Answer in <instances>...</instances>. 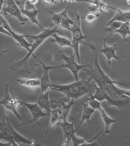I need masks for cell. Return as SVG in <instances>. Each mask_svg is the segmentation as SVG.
Segmentation results:
<instances>
[{
	"label": "cell",
	"instance_id": "cell-1",
	"mask_svg": "<svg viewBox=\"0 0 130 146\" xmlns=\"http://www.w3.org/2000/svg\"><path fill=\"white\" fill-rule=\"evenodd\" d=\"M86 45L89 46L91 51L92 63L83 70L100 89L108 96H111L118 90L119 87L117 85H125L130 87V85L112 79L108 74L105 73L99 62L100 50H98V48L93 44L86 42Z\"/></svg>",
	"mask_w": 130,
	"mask_h": 146
},
{
	"label": "cell",
	"instance_id": "cell-2",
	"mask_svg": "<svg viewBox=\"0 0 130 146\" xmlns=\"http://www.w3.org/2000/svg\"><path fill=\"white\" fill-rule=\"evenodd\" d=\"M91 79L85 74H83L81 80L66 85H58L52 83L51 90L61 92L66 96L68 100H77L83 96L93 93L94 85L90 84Z\"/></svg>",
	"mask_w": 130,
	"mask_h": 146
},
{
	"label": "cell",
	"instance_id": "cell-3",
	"mask_svg": "<svg viewBox=\"0 0 130 146\" xmlns=\"http://www.w3.org/2000/svg\"><path fill=\"white\" fill-rule=\"evenodd\" d=\"M52 26L48 29H42V32L40 33L39 34L36 35H24V37L26 38H31L33 39V42L32 44V46L31 47L30 50L27 52L26 56L22 58V59L20 60L19 61L16 62L15 63H14L11 66H10V70L13 72L17 70L18 69L20 68L21 67H23L24 68H26L29 71L30 70L29 69L28 66V62L29 58L31 57H34L35 58L36 57L34 55V51H35L38 48H39V46H41L43 42L46 40L48 39V38L52 36L53 34L55 33H57L59 34H63V33H61L58 29V27L56 26L54 28H51Z\"/></svg>",
	"mask_w": 130,
	"mask_h": 146
},
{
	"label": "cell",
	"instance_id": "cell-4",
	"mask_svg": "<svg viewBox=\"0 0 130 146\" xmlns=\"http://www.w3.org/2000/svg\"><path fill=\"white\" fill-rule=\"evenodd\" d=\"M71 34H72V48L76 57L77 59L79 64H81V56L79 52V45L86 44L85 42L87 36L83 34L81 27V15L78 13L75 14L74 24L71 27Z\"/></svg>",
	"mask_w": 130,
	"mask_h": 146
},
{
	"label": "cell",
	"instance_id": "cell-5",
	"mask_svg": "<svg viewBox=\"0 0 130 146\" xmlns=\"http://www.w3.org/2000/svg\"><path fill=\"white\" fill-rule=\"evenodd\" d=\"M75 57L76 56L74 53H71L70 56H67L62 51H61L57 55V59L59 61H63L64 62V64L59 66H51V69L53 70L57 68H67L72 73L75 81H78L79 80V72L85 68L87 67L89 64L81 65L78 64L76 61Z\"/></svg>",
	"mask_w": 130,
	"mask_h": 146
},
{
	"label": "cell",
	"instance_id": "cell-6",
	"mask_svg": "<svg viewBox=\"0 0 130 146\" xmlns=\"http://www.w3.org/2000/svg\"><path fill=\"white\" fill-rule=\"evenodd\" d=\"M74 123V119L73 118L71 122L67 120L57 122V124L63 129L64 135V142L63 145V146H69L71 141L73 146H82L86 141V140L84 138L79 137L77 135Z\"/></svg>",
	"mask_w": 130,
	"mask_h": 146
},
{
	"label": "cell",
	"instance_id": "cell-7",
	"mask_svg": "<svg viewBox=\"0 0 130 146\" xmlns=\"http://www.w3.org/2000/svg\"><path fill=\"white\" fill-rule=\"evenodd\" d=\"M0 105H3L5 107V110L12 112L18 119L22 120V118L17 111V108L22 105V102L16 98L12 97L9 91V84L5 85L3 96L0 102Z\"/></svg>",
	"mask_w": 130,
	"mask_h": 146
},
{
	"label": "cell",
	"instance_id": "cell-8",
	"mask_svg": "<svg viewBox=\"0 0 130 146\" xmlns=\"http://www.w3.org/2000/svg\"><path fill=\"white\" fill-rule=\"evenodd\" d=\"M93 85L95 92L94 94L92 93L90 94V97L95 99L101 102L106 101L110 105L120 109L128 107L130 105V99L121 101L115 100L109 97L104 91L100 89L95 82H94Z\"/></svg>",
	"mask_w": 130,
	"mask_h": 146
},
{
	"label": "cell",
	"instance_id": "cell-9",
	"mask_svg": "<svg viewBox=\"0 0 130 146\" xmlns=\"http://www.w3.org/2000/svg\"><path fill=\"white\" fill-rule=\"evenodd\" d=\"M70 4V3L69 2L66 5L65 9L63 11L59 13L49 11V13L52 15V17L50 20L53 21L56 26L69 31L71 30L72 26L74 24V20L70 19L68 15Z\"/></svg>",
	"mask_w": 130,
	"mask_h": 146
},
{
	"label": "cell",
	"instance_id": "cell-10",
	"mask_svg": "<svg viewBox=\"0 0 130 146\" xmlns=\"http://www.w3.org/2000/svg\"><path fill=\"white\" fill-rule=\"evenodd\" d=\"M7 110H5L3 112V118L2 120L5 123V126L9 131L13 141L16 143H17L19 146L21 144L34 146H40V144L39 145L38 144L36 143L34 140H29L28 139L24 137L15 129V128L12 126L11 124L10 123L9 115L7 114Z\"/></svg>",
	"mask_w": 130,
	"mask_h": 146
},
{
	"label": "cell",
	"instance_id": "cell-11",
	"mask_svg": "<svg viewBox=\"0 0 130 146\" xmlns=\"http://www.w3.org/2000/svg\"><path fill=\"white\" fill-rule=\"evenodd\" d=\"M6 4L1 9V14L3 13L9 14L10 16L15 18L18 20L20 25H24L28 19L22 16L19 5H18L15 0H5Z\"/></svg>",
	"mask_w": 130,
	"mask_h": 146
},
{
	"label": "cell",
	"instance_id": "cell-12",
	"mask_svg": "<svg viewBox=\"0 0 130 146\" xmlns=\"http://www.w3.org/2000/svg\"><path fill=\"white\" fill-rule=\"evenodd\" d=\"M1 26L4 27L5 29L9 31L11 34V37L15 41L17 42V44L20 47V48H24L26 49L28 52L30 50L32 44H30L26 40V37L24 35L20 34L15 33L12 30L11 27H10L9 23L7 20L5 18L2 14H1Z\"/></svg>",
	"mask_w": 130,
	"mask_h": 146
},
{
	"label": "cell",
	"instance_id": "cell-13",
	"mask_svg": "<svg viewBox=\"0 0 130 146\" xmlns=\"http://www.w3.org/2000/svg\"><path fill=\"white\" fill-rule=\"evenodd\" d=\"M22 102V105H24L28 110L29 111L31 115L32 116V119L28 121V122L24 123V124H20L16 126V127H22L24 125H28L33 123H35L36 124L39 125V123L38 120L39 119H41V118L44 117H48V114L46 112L44 111L41 108L39 105L36 103H29L26 102Z\"/></svg>",
	"mask_w": 130,
	"mask_h": 146
},
{
	"label": "cell",
	"instance_id": "cell-14",
	"mask_svg": "<svg viewBox=\"0 0 130 146\" xmlns=\"http://www.w3.org/2000/svg\"><path fill=\"white\" fill-rule=\"evenodd\" d=\"M118 49L116 44L111 46H108L107 44L105 38L103 39V47L100 49V52L102 53L106 58L107 61V73L109 74V70L112 67V60L115 59L118 60V57L116 54V51Z\"/></svg>",
	"mask_w": 130,
	"mask_h": 146
},
{
	"label": "cell",
	"instance_id": "cell-15",
	"mask_svg": "<svg viewBox=\"0 0 130 146\" xmlns=\"http://www.w3.org/2000/svg\"><path fill=\"white\" fill-rule=\"evenodd\" d=\"M44 68V72L42 77L40 78L41 81V93H44L48 90H51L52 83L49 78V70H51L50 66H46L42 61H39Z\"/></svg>",
	"mask_w": 130,
	"mask_h": 146
},
{
	"label": "cell",
	"instance_id": "cell-16",
	"mask_svg": "<svg viewBox=\"0 0 130 146\" xmlns=\"http://www.w3.org/2000/svg\"><path fill=\"white\" fill-rule=\"evenodd\" d=\"M59 101L61 106V112L59 116V120L61 121H67L71 108L76 104V102L74 99L69 100L67 98L60 99Z\"/></svg>",
	"mask_w": 130,
	"mask_h": 146
},
{
	"label": "cell",
	"instance_id": "cell-17",
	"mask_svg": "<svg viewBox=\"0 0 130 146\" xmlns=\"http://www.w3.org/2000/svg\"><path fill=\"white\" fill-rule=\"evenodd\" d=\"M95 110H96L88 105L86 102L84 103H83L82 116L79 124H78V127L75 129L76 132L79 129V128L81 127V125L84 123H86V124H87L88 126L91 123L92 116L95 113Z\"/></svg>",
	"mask_w": 130,
	"mask_h": 146
},
{
	"label": "cell",
	"instance_id": "cell-18",
	"mask_svg": "<svg viewBox=\"0 0 130 146\" xmlns=\"http://www.w3.org/2000/svg\"><path fill=\"white\" fill-rule=\"evenodd\" d=\"M50 90H48L44 93H41L37 101V103L39 106L48 114L49 118L52 111L51 101L49 100V97Z\"/></svg>",
	"mask_w": 130,
	"mask_h": 146
},
{
	"label": "cell",
	"instance_id": "cell-19",
	"mask_svg": "<svg viewBox=\"0 0 130 146\" xmlns=\"http://www.w3.org/2000/svg\"><path fill=\"white\" fill-rule=\"evenodd\" d=\"M16 2L18 4V5H19L22 15L26 16L33 24H35L38 27L41 28L42 30L44 29V27L41 25L38 20V15L40 10H38V9L35 10H26L25 9H24V7L22 5L21 3L19 2L18 0H17Z\"/></svg>",
	"mask_w": 130,
	"mask_h": 146
},
{
	"label": "cell",
	"instance_id": "cell-20",
	"mask_svg": "<svg viewBox=\"0 0 130 146\" xmlns=\"http://www.w3.org/2000/svg\"><path fill=\"white\" fill-rule=\"evenodd\" d=\"M98 111L100 112V115L104 123L105 133L109 134L112 131V125L117 123V121L110 117L102 107L98 109Z\"/></svg>",
	"mask_w": 130,
	"mask_h": 146
},
{
	"label": "cell",
	"instance_id": "cell-21",
	"mask_svg": "<svg viewBox=\"0 0 130 146\" xmlns=\"http://www.w3.org/2000/svg\"><path fill=\"white\" fill-rule=\"evenodd\" d=\"M115 11V15L107 23L106 26L114 21L130 23V10H122L117 8Z\"/></svg>",
	"mask_w": 130,
	"mask_h": 146
},
{
	"label": "cell",
	"instance_id": "cell-22",
	"mask_svg": "<svg viewBox=\"0 0 130 146\" xmlns=\"http://www.w3.org/2000/svg\"><path fill=\"white\" fill-rule=\"evenodd\" d=\"M76 2H83L91 3V5H95L98 7L101 10V12L103 13L105 11H107L109 9L116 11L117 8L111 7L105 3L102 0H76Z\"/></svg>",
	"mask_w": 130,
	"mask_h": 146
},
{
	"label": "cell",
	"instance_id": "cell-23",
	"mask_svg": "<svg viewBox=\"0 0 130 146\" xmlns=\"http://www.w3.org/2000/svg\"><path fill=\"white\" fill-rule=\"evenodd\" d=\"M17 81L20 85L30 88H35L41 86L40 79L37 78H20Z\"/></svg>",
	"mask_w": 130,
	"mask_h": 146
},
{
	"label": "cell",
	"instance_id": "cell-24",
	"mask_svg": "<svg viewBox=\"0 0 130 146\" xmlns=\"http://www.w3.org/2000/svg\"><path fill=\"white\" fill-rule=\"evenodd\" d=\"M53 39L51 40V42L52 43L56 42L57 44H59L60 48V49L61 50L63 47L70 46L72 48V44L71 40L67 38L64 36H59L57 34V33H55L52 35Z\"/></svg>",
	"mask_w": 130,
	"mask_h": 146
},
{
	"label": "cell",
	"instance_id": "cell-25",
	"mask_svg": "<svg viewBox=\"0 0 130 146\" xmlns=\"http://www.w3.org/2000/svg\"><path fill=\"white\" fill-rule=\"evenodd\" d=\"M59 112H58L56 109H52L50 115L48 119V130L46 131V133L44 134V136L43 138L44 139L47 136L48 133L49 132L51 128L54 127L56 124H57V122L59 120Z\"/></svg>",
	"mask_w": 130,
	"mask_h": 146
},
{
	"label": "cell",
	"instance_id": "cell-26",
	"mask_svg": "<svg viewBox=\"0 0 130 146\" xmlns=\"http://www.w3.org/2000/svg\"><path fill=\"white\" fill-rule=\"evenodd\" d=\"M114 33H118L120 34L122 37L123 42H126L128 41L127 38L128 35L130 36V24L129 22L123 23L120 27L115 31L113 34Z\"/></svg>",
	"mask_w": 130,
	"mask_h": 146
},
{
	"label": "cell",
	"instance_id": "cell-27",
	"mask_svg": "<svg viewBox=\"0 0 130 146\" xmlns=\"http://www.w3.org/2000/svg\"><path fill=\"white\" fill-rule=\"evenodd\" d=\"M123 23L120 21H114L109 25H107V27L105 29V31L110 34V35H112L113 33L115 31L119 29Z\"/></svg>",
	"mask_w": 130,
	"mask_h": 146
},
{
	"label": "cell",
	"instance_id": "cell-28",
	"mask_svg": "<svg viewBox=\"0 0 130 146\" xmlns=\"http://www.w3.org/2000/svg\"><path fill=\"white\" fill-rule=\"evenodd\" d=\"M99 16H100V15L98 14L90 13L86 15L85 19L88 22L90 23L94 21L95 19H96Z\"/></svg>",
	"mask_w": 130,
	"mask_h": 146
},
{
	"label": "cell",
	"instance_id": "cell-29",
	"mask_svg": "<svg viewBox=\"0 0 130 146\" xmlns=\"http://www.w3.org/2000/svg\"><path fill=\"white\" fill-rule=\"evenodd\" d=\"M0 32L3 33V34H5L7 36H10L11 37V34L10 33H9L8 31H7V29H5L4 27H3L2 26H1V29H0Z\"/></svg>",
	"mask_w": 130,
	"mask_h": 146
},
{
	"label": "cell",
	"instance_id": "cell-30",
	"mask_svg": "<svg viewBox=\"0 0 130 146\" xmlns=\"http://www.w3.org/2000/svg\"><path fill=\"white\" fill-rule=\"evenodd\" d=\"M43 1H44V2H46V3L50 4V5L57 3V0H43Z\"/></svg>",
	"mask_w": 130,
	"mask_h": 146
},
{
	"label": "cell",
	"instance_id": "cell-31",
	"mask_svg": "<svg viewBox=\"0 0 130 146\" xmlns=\"http://www.w3.org/2000/svg\"><path fill=\"white\" fill-rule=\"evenodd\" d=\"M28 2H30V3H32V4H34L35 5H36L37 3L39 2V0H27Z\"/></svg>",
	"mask_w": 130,
	"mask_h": 146
},
{
	"label": "cell",
	"instance_id": "cell-32",
	"mask_svg": "<svg viewBox=\"0 0 130 146\" xmlns=\"http://www.w3.org/2000/svg\"><path fill=\"white\" fill-rule=\"evenodd\" d=\"M0 145H1V146H12V145L10 143H8V142H7L6 143H3L2 142H1Z\"/></svg>",
	"mask_w": 130,
	"mask_h": 146
},
{
	"label": "cell",
	"instance_id": "cell-33",
	"mask_svg": "<svg viewBox=\"0 0 130 146\" xmlns=\"http://www.w3.org/2000/svg\"><path fill=\"white\" fill-rule=\"evenodd\" d=\"M126 2L128 5H130V0H126Z\"/></svg>",
	"mask_w": 130,
	"mask_h": 146
},
{
	"label": "cell",
	"instance_id": "cell-34",
	"mask_svg": "<svg viewBox=\"0 0 130 146\" xmlns=\"http://www.w3.org/2000/svg\"><path fill=\"white\" fill-rule=\"evenodd\" d=\"M68 1H69V2H70V3H71V2H74V1H75V2H76V0H68Z\"/></svg>",
	"mask_w": 130,
	"mask_h": 146
},
{
	"label": "cell",
	"instance_id": "cell-35",
	"mask_svg": "<svg viewBox=\"0 0 130 146\" xmlns=\"http://www.w3.org/2000/svg\"><path fill=\"white\" fill-rule=\"evenodd\" d=\"M15 1H16V0H15Z\"/></svg>",
	"mask_w": 130,
	"mask_h": 146
}]
</instances>
